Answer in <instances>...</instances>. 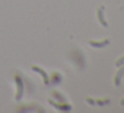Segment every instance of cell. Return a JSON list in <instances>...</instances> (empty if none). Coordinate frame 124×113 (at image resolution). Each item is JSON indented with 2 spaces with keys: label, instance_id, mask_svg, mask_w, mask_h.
Listing matches in <instances>:
<instances>
[{
  "label": "cell",
  "instance_id": "obj_1",
  "mask_svg": "<svg viewBox=\"0 0 124 113\" xmlns=\"http://www.w3.org/2000/svg\"><path fill=\"white\" fill-rule=\"evenodd\" d=\"M15 81H16V97L15 99L19 101L23 97V93H24V83L19 76H15Z\"/></svg>",
  "mask_w": 124,
  "mask_h": 113
},
{
  "label": "cell",
  "instance_id": "obj_2",
  "mask_svg": "<svg viewBox=\"0 0 124 113\" xmlns=\"http://www.w3.org/2000/svg\"><path fill=\"white\" fill-rule=\"evenodd\" d=\"M49 104L57 110H62V112H70L71 110V105L67 102H59V101H54V100H49Z\"/></svg>",
  "mask_w": 124,
  "mask_h": 113
},
{
  "label": "cell",
  "instance_id": "obj_3",
  "mask_svg": "<svg viewBox=\"0 0 124 113\" xmlns=\"http://www.w3.org/2000/svg\"><path fill=\"white\" fill-rule=\"evenodd\" d=\"M97 19H99L100 24H101L103 27H105V28L108 27V23L105 21V16H104V6H100L99 8H97Z\"/></svg>",
  "mask_w": 124,
  "mask_h": 113
},
{
  "label": "cell",
  "instance_id": "obj_4",
  "mask_svg": "<svg viewBox=\"0 0 124 113\" xmlns=\"http://www.w3.org/2000/svg\"><path fill=\"white\" fill-rule=\"evenodd\" d=\"M32 71L38 72L39 75H40L41 77H43L44 84H46V85H48V84H49V77H48V75H47V72H46V71H44V69H41L40 67H36V65H33V67H32Z\"/></svg>",
  "mask_w": 124,
  "mask_h": 113
},
{
  "label": "cell",
  "instance_id": "obj_5",
  "mask_svg": "<svg viewBox=\"0 0 124 113\" xmlns=\"http://www.w3.org/2000/svg\"><path fill=\"white\" fill-rule=\"evenodd\" d=\"M117 68H119V71L116 72L115 78H113V84H115L116 86H119V85H120L121 78L124 77V65H121V67H117Z\"/></svg>",
  "mask_w": 124,
  "mask_h": 113
},
{
  "label": "cell",
  "instance_id": "obj_6",
  "mask_svg": "<svg viewBox=\"0 0 124 113\" xmlns=\"http://www.w3.org/2000/svg\"><path fill=\"white\" fill-rule=\"evenodd\" d=\"M108 44H109V40H108V39H104V40H100V41L89 40V45L93 47V48H103V47H107Z\"/></svg>",
  "mask_w": 124,
  "mask_h": 113
},
{
  "label": "cell",
  "instance_id": "obj_7",
  "mask_svg": "<svg viewBox=\"0 0 124 113\" xmlns=\"http://www.w3.org/2000/svg\"><path fill=\"white\" fill-rule=\"evenodd\" d=\"M52 96H54V97H55V99H56L59 102H65V97H63L62 94L59 93V92L54 91V92H52Z\"/></svg>",
  "mask_w": 124,
  "mask_h": 113
},
{
  "label": "cell",
  "instance_id": "obj_8",
  "mask_svg": "<svg viewBox=\"0 0 124 113\" xmlns=\"http://www.w3.org/2000/svg\"><path fill=\"white\" fill-rule=\"evenodd\" d=\"M109 104V100L105 99V100H95V105H99V106H103V105H107Z\"/></svg>",
  "mask_w": 124,
  "mask_h": 113
},
{
  "label": "cell",
  "instance_id": "obj_9",
  "mask_svg": "<svg viewBox=\"0 0 124 113\" xmlns=\"http://www.w3.org/2000/svg\"><path fill=\"white\" fill-rule=\"evenodd\" d=\"M115 65L116 67H121V65H124V56H121L120 59H117L115 61Z\"/></svg>",
  "mask_w": 124,
  "mask_h": 113
},
{
  "label": "cell",
  "instance_id": "obj_10",
  "mask_svg": "<svg viewBox=\"0 0 124 113\" xmlns=\"http://www.w3.org/2000/svg\"><path fill=\"white\" fill-rule=\"evenodd\" d=\"M87 102H88V104H89V105H95V100H92V99H89V97H88V99H87Z\"/></svg>",
  "mask_w": 124,
  "mask_h": 113
},
{
  "label": "cell",
  "instance_id": "obj_11",
  "mask_svg": "<svg viewBox=\"0 0 124 113\" xmlns=\"http://www.w3.org/2000/svg\"><path fill=\"white\" fill-rule=\"evenodd\" d=\"M120 104H121V105H124V99H123V100H121V101H120Z\"/></svg>",
  "mask_w": 124,
  "mask_h": 113
}]
</instances>
